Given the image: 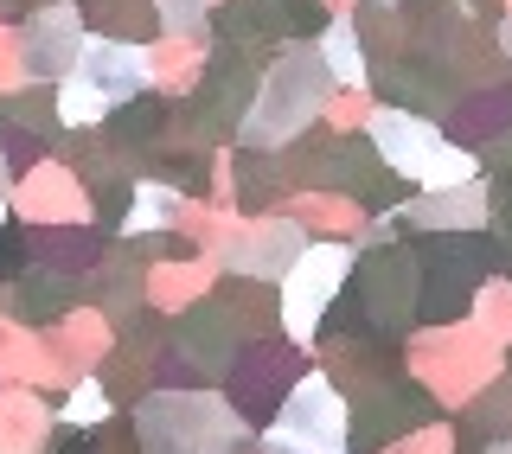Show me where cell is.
<instances>
[{
    "label": "cell",
    "instance_id": "obj_1",
    "mask_svg": "<svg viewBox=\"0 0 512 454\" xmlns=\"http://www.w3.org/2000/svg\"><path fill=\"white\" fill-rule=\"evenodd\" d=\"M327 64H320V52H308V45H295L276 71L256 84V103L244 116V141L250 148H282L295 128H308L320 116V103H327Z\"/></svg>",
    "mask_w": 512,
    "mask_h": 454
},
{
    "label": "cell",
    "instance_id": "obj_2",
    "mask_svg": "<svg viewBox=\"0 0 512 454\" xmlns=\"http://www.w3.org/2000/svg\"><path fill=\"white\" fill-rule=\"evenodd\" d=\"M244 423L218 397H154L141 403V448L148 454H237Z\"/></svg>",
    "mask_w": 512,
    "mask_h": 454
},
{
    "label": "cell",
    "instance_id": "obj_3",
    "mask_svg": "<svg viewBox=\"0 0 512 454\" xmlns=\"http://www.w3.org/2000/svg\"><path fill=\"white\" fill-rule=\"evenodd\" d=\"M372 141L384 148V160H391L397 173H410V180H416V186H429V192L468 180V154L442 148V135H436V128H429L423 116H404V109H378Z\"/></svg>",
    "mask_w": 512,
    "mask_h": 454
},
{
    "label": "cell",
    "instance_id": "obj_4",
    "mask_svg": "<svg viewBox=\"0 0 512 454\" xmlns=\"http://www.w3.org/2000/svg\"><path fill=\"white\" fill-rule=\"evenodd\" d=\"M288 288H282V314H288V333H320L327 327V307L340 301L346 288V250L340 243H308V250H295V263L282 269Z\"/></svg>",
    "mask_w": 512,
    "mask_h": 454
},
{
    "label": "cell",
    "instance_id": "obj_5",
    "mask_svg": "<svg viewBox=\"0 0 512 454\" xmlns=\"http://www.w3.org/2000/svg\"><path fill=\"white\" fill-rule=\"evenodd\" d=\"M77 77H84L103 103H128V96L148 90V64H141V52L122 45V39H84V52H77Z\"/></svg>",
    "mask_w": 512,
    "mask_h": 454
},
{
    "label": "cell",
    "instance_id": "obj_6",
    "mask_svg": "<svg viewBox=\"0 0 512 454\" xmlns=\"http://www.w3.org/2000/svg\"><path fill=\"white\" fill-rule=\"evenodd\" d=\"M77 52H84V20H77L71 7L39 13V20L26 26V64H32V77H64L77 64Z\"/></svg>",
    "mask_w": 512,
    "mask_h": 454
},
{
    "label": "cell",
    "instance_id": "obj_7",
    "mask_svg": "<svg viewBox=\"0 0 512 454\" xmlns=\"http://www.w3.org/2000/svg\"><path fill=\"white\" fill-rule=\"evenodd\" d=\"M480 212H487V192L461 180V186H436V199L416 205L410 224L416 231H480Z\"/></svg>",
    "mask_w": 512,
    "mask_h": 454
},
{
    "label": "cell",
    "instance_id": "obj_8",
    "mask_svg": "<svg viewBox=\"0 0 512 454\" xmlns=\"http://www.w3.org/2000/svg\"><path fill=\"white\" fill-rule=\"evenodd\" d=\"M320 64H327L333 84H365V52H359V32H352L346 20L320 26Z\"/></svg>",
    "mask_w": 512,
    "mask_h": 454
},
{
    "label": "cell",
    "instance_id": "obj_9",
    "mask_svg": "<svg viewBox=\"0 0 512 454\" xmlns=\"http://www.w3.org/2000/svg\"><path fill=\"white\" fill-rule=\"evenodd\" d=\"M103 109H109V103H103V96H96V90L84 84V77H71V84L58 90V122H64V128H84V122L103 116Z\"/></svg>",
    "mask_w": 512,
    "mask_h": 454
},
{
    "label": "cell",
    "instance_id": "obj_10",
    "mask_svg": "<svg viewBox=\"0 0 512 454\" xmlns=\"http://www.w3.org/2000/svg\"><path fill=\"white\" fill-rule=\"evenodd\" d=\"M160 13H167V32H205V13L199 0H154Z\"/></svg>",
    "mask_w": 512,
    "mask_h": 454
},
{
    "label": "cell",
    "instance_id": "obj_11",
    "mask_svg": "<svg viewBox=\"0 0 512 454\" xmlns=\"http://www.w3.org/2000/svg\"><path fill=\"white\" fill-rule=\"evenodd\" d=\"M493 454H512V442H500V448H493Z\"/></svg>",
    "mask_w": 512,
    "mask_h": 454
},
{
    "label": "cell",
    "instance_id": "obj_12",
    "mask_svg": "<svg viewBox=\"0 0 512 454\" xmlns=\"http://www.w3.org/2000/svg\"><path fill=\"white\" fill-rule=\"evenodd\" d=\"M0 218H7V212H0Z\"/></svg>",
    "mask_w": 512,
    "mask_h": 454
}]
</instances>
